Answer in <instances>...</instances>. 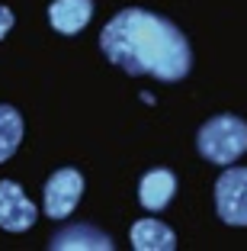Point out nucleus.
<instances>
[{
  "mask_svg": "<svg viewBox=\"0 0 247 251\" xmlns=\"http://www.w3.org/2000/svg\"><path fill=\"white\" fill-rule=\"evenodd\" d=\"M100 49L125 74H151L157 81H180L193 68L189 42L177 23L141 7L119 10L103 29Z\"/></svg>",
  "mask_w": 247,
  "mask_h": 251,
  "instance_id": "f257e3e1",
  "label": "nucleus"
},
{
  "mask_svg": "<svg viewBox=\"0 0 247 251\" xmlns=\"http://www.w3.org/2000/svg\"><path fill=\"white\" fill-rule=\"evenodd\" d=\"M196 145L205 161L228 168V164H234L247 151V123L231 116V113L212 116L209 123H202V129L196 135Z\"/></svg>",
  "mask_w": 247,
  "mask_h": 251,
  "instance_id": "f03ea898",
  "label": "nucleus"
},
{
  "mask_svg": "<svg viewBox=\"0 0 247 251\" xmlns=\"http://www.w3.org/2000/svg\"><path fill=\"white\" fill-rule=\"evenodd\" d=\"M215 209L228 226H247V168H225L218 174Z\"/></svg>",
  "mask_w": 247,
  "mask_h": 251,
  "instance_id": "7ed1b4c3",
  "label": "nucleus"
},
{
  "mask_svg": "<svg viewBox=\"0 0 247 251\" xmlns=\"http://www.w3.org/2000/svg\"><path fill=\"white\" fill-rule=\"evenodd\" d=\"M80 193H84V177H80L74 168H61L55 171L48 180H45L42 190V209L48 219H67L74 213V206L80 203Z\"/></svg>",
  "mask_w": 247,
  "mask_h": 251,
  "instance_id": "20e7f679",
  "label": "nucleus"
},
{
  "mask_svg": "<svg viewBox=\"0 0 247 251\" xmlns=\"http://www.w3.org/2000/svg\"><path fill=\"white\" fill-rule=\"evenodd\" d=\"M39 219V206L32 203L20 184L0 180V229L7 232H26Z\"/></svg>",
  "mask_w": 247,
  "mask_h": 251,
  "instance_id": "39448f33",
  "label": "nucleus"
},
{
  "mask_svg": "<svg viewBox=\"0 0 247 251\" xmlns=\"http://www.w3.org/2000/svg\"><path fill=\"white\" fill-rule=\"evenodd\" d=\"M48 248L55 251H71V248H90V251H112V238L106 232L93 229V226H65L61 232H55L48 242Z\"/></svg>",
  "mask_w": 247,
  "mask_h": 251,
  "instance_id": "423d86ee",
  "label": "nucleus"
},
{
  "mask_svg": "<svg viewBox=\"0 0 247 251\" xmlns=\"http://www.w3.org/2000/svg\"><path fill=\"white\" fill-rule=\"evenodd\" d=\"M93 16V0H55L48 7V23L61 36H74L90 23Z\"/></svg>",
  "mask_w": 247,
  "mask_h": 251,
  "instance_id": "0eeeda50",
  "label": "nucleus"
},
{
  "mask_svg": "<svg viewBox=\"0 0 247 251\" xmlns=\"http://www.w3.org/2000/svg\"><path fill=\"white\" fill-rule=\"evenodd\" d=\"M174 193H177V177L164 168L148 171L145 177H141V184H138V200H141V206H145L148 213H160V209L174 200Z\"/></svg>",
  "mask_w": 247,
  "mask_h": 251,
  "instance_id": "6e6552de",
  "label": "nucleus"
},
{
  "mask_svg": "<svg viewBox=\"0 0 247 251\" xmlns=\"http://www.w3.org/2000/svg\"><path fill=\"white\" fill-rule=\"evenodd\" d=\"M132 245L138 251H174L177 235L160 219H138L132 226Z\"/></svg>",
  "mask_w": 247,
  "mask_h": 251,
  "instance_id": "1a4fd4ad",
  "label": "nucleus"
},
{
  "mask_svg": "<svg viewBox=\"0 0 247 251\" xmlns=\"http://www.w3.org/2000/svg\"><path fill=\"white\" fill-rule=\"evenodd\" d=\"M22 142V116L10 103H0V164L13 155Z\"/></svg>",
  "mask_w": 247,
  "mask_h": 251,
  "instance_id": "9d476101",
  "label": "nucleus"
},
{
  "mask_svg": "<svg viewBox=\"0 0 247 251\" xmlns=\"http://www.w3.org/2000/svg\"><path fill=\"white\" fill-rule=\"evenodd\" d=\"M10 29H13V10H10V7H0V39L7 36Z\"/></svg>",
  "mask_w": 247,
  "mask_h": 251,
  "instance_id": "9b49d317",
  "label": "nucleus"
}]
</instances>
